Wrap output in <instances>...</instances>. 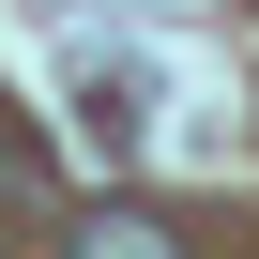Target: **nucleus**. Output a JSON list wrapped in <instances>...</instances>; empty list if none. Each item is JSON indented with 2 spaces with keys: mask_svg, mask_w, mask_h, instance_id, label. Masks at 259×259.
Returning a JSON list of instances; mask_svg holds the SVG:
<instances>
[{
  "mask_svg": "<svg viewBox=\"0 0 259 259\" xmlns=\"http://www.w3.org/2000/svg\"><path fill=\"white\" fill-rule=\"evenodd\" d=\"M76 259H183V244H168V213L122 198V213H92V229H76Z\"/></svg>",
  "mask_w": 259,
  "mask_h": 259,
  "instance_id": "1",
  "label": "nucleus"
}]
</instances>
